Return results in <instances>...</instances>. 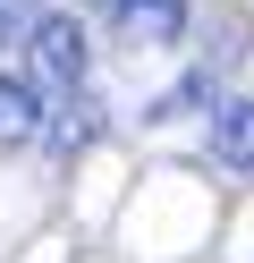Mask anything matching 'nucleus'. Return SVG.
Instances as JSON below:
<instances>
[{
	"label": "nucleus",
	"instance_id": "1",
	"mask_svg": "<svg viewBox=\"0 0 254 263\" xmlns=\"http://www.w3.org/2000/svg\"><path fill=\"white\" fill-rule=\"evenodd\" d=\"M26 43H34V68H43L51 85H76L85 77V26L76 17H34Z\"/></svg>",
	"mask_w": 254,
	"mask_h": 263
},
{
	"label": "nucleus",
	"instance_id": "2",
	"mask_svg": "<svg viewBox=\"0 0 254 263\" xmlns=\"http://www.w3.org/2000/svg\"><path fill=\"white\" fill-rule=\"evenodd\" d=\"M119 34L127 43H178L186 34V0H119Z\"/></svg>",
	"mask_w": 254,
	"mask_h": 263
},
{
	"label": "nucleus",
	"instance_id": "3",
	"mask_svg": "<svg viewBox=\"0 0 254 263\" xmlns=\"http://www.w3.org/2000/svg\"><path fill=\"white\" fill-rule=\"evenodd\" d=\"M212 153L229 161V170H254V102H229L212 119Z\"/></svg>",
	"mask_w": 254,
	"mask_h": 263
},
{
	"label": "nucleus",
	"instance_id": "4",
	"mask_svg": "<svg viewBox=\"0 0 254 263\" xmlns=\"http://www.w3.org/2000/svg\"><path fill=\"white\" fill-rule=\"evenodd\" d=\"M34 127H43V102H34V85L0 77V144H26Z\"/></svg>",
	"mask_w": 254,
	"mask_h": 263
},
{
	"label": "nucleus",
	"instance_id": "5",
	"mask_svg": "<svg viewBox=\"0 0 254 263\" xmlns=\"http://www.w3.org/2000/svg\"><path fill=\"white\" fill-rule=\"evenodd\" d=\"M85 136H93V102H68V119L51 127V144H60V153H76Z\"/></svg>",
	"mask_w": 254,
	"mask_h": 263
},
{
	"label": "nucleus",
	"instance_id": "6",
	"mask_svg": "<svg viewBox=\"0 0 254 263\" xmlns=\"http://www.w3.org/2000/svg\"><path fill=\"white\" fill-rule=\"evenodd\" d=\"M34 17H43V0H0V43H26Z\"/></svg>",
	"mask_w": 254,
	"mask_h": 263
}]
</instances>
